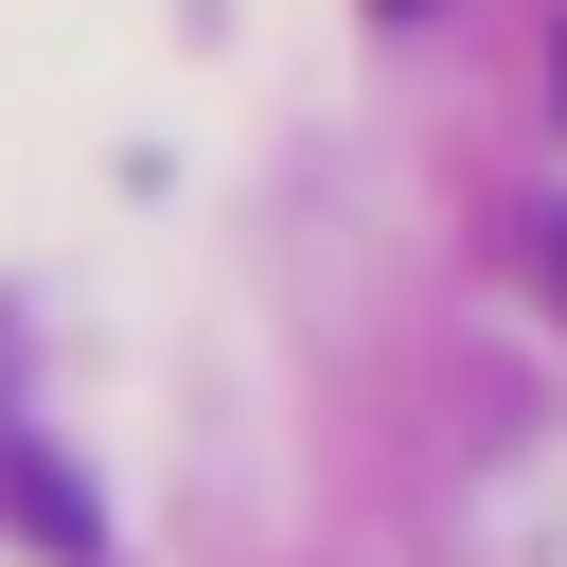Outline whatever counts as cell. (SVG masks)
Listing matches in <instances>:
<instances>
[{
  "label": "cell",
  "mask_w": 567,
  "mask_h": 567,
  "mask_svg": "<svg viewBox=\"0 0 567 567\" xmlns=\"http://www.w3.org/2000/svg\"><path fill=\"white\" fill-rule=\"evenodd\" d=\"M372 18H425V0H372Z\"/></svg>",
  "instance_id": "cell-1"
}]
</instances>
